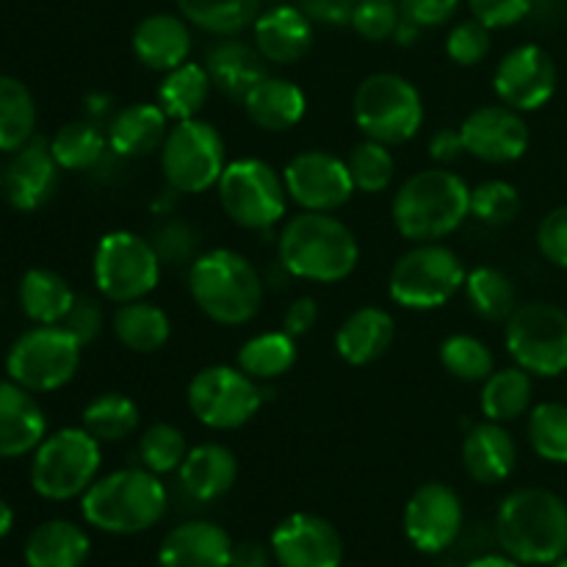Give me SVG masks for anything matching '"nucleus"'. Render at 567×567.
Returning <instances> with one entry per match:
<instances>
[{"mask_svg":"<svg viewBox=\"0 0 567 567\" xmlns=\"http://www.w3.org/2000/svg\"><path fill=\"white\" fill-rule=\"evenodd\" d=\"M277 258L288 275L308 282H341L358 269L360 244L347 221L321 210H302L282 225Z\"/></svg>","mask_w":567,"mask_h":567,"instance_id":"1","label":"nucleus"},{"mask_svg":"<svg viewBox=\"0 0 567 567\" xmlns=\"http://www.w3.org/2000/svg\"><path fill=\"white\" fill-rule=\"evenodd\" d=\"M496 537L520 565H554L567 554V502L546 487L509 493L498 507Z\"/></svg>","mask_w":567,"mask_h":567,"instance_id":"2","label":"nucleus"},{"mask_svg":"<svg viewBox=\"0 0 567 567\" xmlns=\"http://www.w3.org/2000/svg\"><path fill=\"white\" fill-rule=\"evenodd\" d=\"M471 216V188L457 172L432 166L415 172L393 197V225L413 244L441 241Z\"/></svg>","mask_w":567,"mask_h":567,"instance_id":"3","label":"nucleus"},{"mask_svg":"<svg viewBox=\"0 0 567 567\" xmlns=\"http://www.w3.org/2000/svg\"><path fill=\"white\" fill-rule=\"evenodd\" d=\"M169 507V493L147 468H120L97 476L81 496L89 526L109 535H142L153 529Z\"/></svg>","mask_w":567,"mask_h":567,"instance_id":"4","label":"nucleus"},{"mask_svg":"<svg viewBox=\"0 0 567 567\" xmlns=\"http://www.w3.org/2000/svg\"><path fill=\"white\" fill-rule=\"evenodd\" d=\"M194 305L221 327L249 324L264 305V277L236 249H210L188 266Z\"/></svg>","mask_w":567,"mask_h":567,"instance_id":"5","label":"nucleus"},{"mask_svg":"<svg viewBox=\"0 0 567 567\" xmlns=\"http://www.w3.org/2000/svg\"><path fill=\"white\" fill-rule=\"evenodd\" d=\"M103 449L83 426H64L33 449L31 487L48 502H70L94 485Z\"/></svg>","mask_w":567,"mask_h":567,"instance_id":"6","label":"nucleus"},{"mask_svg":"<svg viewBox=\"0 0 567 567\" xmlns=\"http://www.w3.org/2000/svg\"><path fill=\"white\" fill-rule=\"evenodd\" d=\"M352 114L365 138L396 147L408 144L424 125L421 92L396 72H374L354 92Z\"/></svg>","mask_w":567,"mask_h":567,"instance_id":"7","label":"nucleus"},{"mask_svg":"<svg viewBox=\"0 0 567 567\" xmlns=\"http://www.w3.org/2000/svg\"><path fill=\"white\" fill-rule=\"evenodd\" d=\"M463 260L441 241L415 244L393 264L388 293L404 310H437L465 288Z\"/></svg>","mask_w":567,"mask_h":567,"instance_id":"8","label":"nucleus"},{"mask_svg":"<svg viewBox=\"0 0 567 567\" xmlns=\"http://www.w3.org/2000/svg\"><path fill=\"white\" fill-rule=\"evenodd\" d=\"M158 252L147 236L131 230H111L97 241L92 260L94 286L114 305L147 299L161 280Z\"/></svg>","mask_w":567,"mask_h":567,"instance_id":"9","label":"nucleus"},{"mask_svg":"<svg viewBox=\"0 0 567 567\" xmlns=\"http://www.w3.org/2000/svg\"><path fill=\"white\" fill-rule=\"evenodd\" d=\"M216 188L221 210L244 230H269L286 216V181L275 166L260 158L230 161Z\"/></svg>","mask_w":567,"mask_h":567,"instance_id":"10","label":"nucleus"},{"mask_svg":"<svg viewBox=\"0 0 567 567\" xmlns=\"http://www.w3.org/2000/svg\"><path fill=\"white\" fill-rule=\"evenodd\" d=\"M225 138L210 122L183 120L169 127L161 147V172L177 194H205L225 175Z\"/></svg>","mask_w":567,"mask_h":567,"instance_id":"11","label":"nucleus"},{"mask_svg":"<svg viewBox=\"0 0 567 567\" xmlns=\"http://www.w3.org/2000/svg\"><path fill=\"white\" fill-rule=\"evenodd\" d=\"M81 343L61 324H37L22 332L6 354L9 380L31 393H53L75 377Z\"/></svg>","mask_w":567,"mask_h":567,"instance_id":"12","label":"nucleus"},{"mask_svg":"<svg viewBox=\"0 0 567 567\" xmlns=\"http://www.w3.org/2000/svg\"><path fill=\"white\" fill-rule=\"evenodd\" d=\"M509 358L532 377H559L567 371V310L551 302L518 305L504 332Z\"/></svg>","mask_w":567,"mask_h":567,"instance_id":"13","label":"nucleus"},{"mask_svg":"<svg viewBox=\"0 0 567 567\" xmlns=\"http://www.w3.org/2000/svg\"><path fill=\"white\" fill-rule=\"evenodd\" d=\"M188 410L203 426L216 432L241 430L264 404L260 382L238 365H208L197 371L186 391Z\"/></svg>","mask_w":567,"mask_h":567,"instance_id":"14","label":"nucleus"},{"mask_svg":"<svg viewBox=\"0 0 567 567\" xmlns=\"http://www.w3.org/2000/svg\"><path fill=\"white\" fill-rule=\"evenodd\" d=\"M282 181H286L288 197L299 208L321 210V214H336L358 192L349 175L347 158H338L327 150H305L293 155L282 172Z\"/></svg>","mask_w":567,"mask_h":567,"instance_id":"15","label":"nucleus"},{"mask_svg":"<svg viewBox=\"0 0 567 567\" xmlns=\"http://www.w3.org/2000/svg\"><path fill=\"white\" fill-rule=\"evenodd\" d=\"M463 502L443 482H426L404 507V535L421 554H443L463 532Z\"/></svg>","mask_w":567,"mask_h":567,"instance_id":"16","label":"nucleus"},{"mask_svg":"<svg viewBox=\"0 0 567 567\" xmlns=\"http://www.w3.org/2000/svg\"><path fill=\"white\" fill-rule=\"evenodd\" d=\"M493 89L509 109L540 111L557 92V64L540 44H518L498 61Z\"/></svg>","mask_w":567,"mask_h":567,"instance_id":"17","label":"nucleus"},{"mask_svg":"<svg viewBox=\"0 0 567 567\" xmlns=\"http://www.w3.org/2000/svg\"><path fill=\"white\" fill-rule=\"evenodd\" d=\"M460 133H463L465 153L493 166L524 158L532 142L524 114L504 103L480 105L471 111L460 125Z\"/></svg>","mask_w":567,"mask_h":567,"instance_id":"18","label":"nucleus"},{"mask_svg":"<svg viewBox=\"0 0 567 567\" xmlns=\"http://www.w3.org/2000/svg\"><path fill=\"white\" fill-rule=\"evenodd\" d=\"M280 567H341L343 540L336 526L313 513H293L277 524L269 543Z\"/></svg>","mask_w":567,"mask_h":567,"instance_id":"19","label":"nucleus"},{"mask_svg":"<svg viewBox=\"0 0 567 567\" xmlns=\"http://www.w3.org/2000/svg\"><path fill=\"white\" fill-rule=\"evenodd\" d=\"M61 166L53 158L50 142L42 136H33L11 153L9 166L3 169V194L11 208L17 210H39L50 203V197L59 188Z\"/></svg>","mask_w":567,"mask_h":567,"instance_id":"20","label":"nucleus"},{"mask_svg":"<svg viewBox=\"0 0 567 567\" xmlns=\"http://www.w3.org/2000/svg\"><path fill=\"white\" fill-rule=\"evenodd\" d=\"M252 37L269 64L291 66L313 48V20L299 6H271L252 22Z\"/></svg>","mask_w":567,"mask_h":567,"instance_id":"21","label":"nucleus"},{"mask_svg":"<svg viewBox=\"0 0 567 567\" xmlns=\"http://www.w3.org/2000/svg\"><path fill=\"white\" fill-rule=\"evenodd\" d=\"M44 437L48 419L37 396L14 380H0V460L25 457Z\"/></svg>","mask_w":567,"mask_h":567,"instance_id":"22","label":"nucleus"},{"mask_svg":"<svg viewBox=\"0 0 567 567\" xmlns=\"http://www.w3.org/2000/svg\"><path fill=\"white\" fill-rule=\"evenodd\" d=\"M233 540L219 524L186 520L161 540L158 567H230Z\"/></svg>","mask_w":567,"mask_h":567,"instance_id":"23","label":"nucleus"},{"mask_svg":"<svg viewBox=\"0 0 567 567\" xmlns=\"http://www.w3.org/2000/svg\"><path fill=\"white\" fill-rule=\"evenodd\" d=\"M133 53L142 66L153 72H172L186 64L192 55V28L186 17L175 14H150L133 31Z\"/></svg>","mask_w":567,"mask_h":567,"instance_id":"24","label":"nucleus"},{"mask_svg":"<svg viewBox=\"0 0 567 567\" xmlns=\"http://www.w3.org/2000/svg\"><path fill=\"white\" fill-rule=\"evenodd\" d=\"M463 465L480 485H502L518 465V446L504 424L485 419L463 437Z\"/></svg>","mask_w":567,"mask_h":567,"instance_id":"25","label":"nucleus"},{"mask_svg":"<svg viewBox=\"0 0 567 567\" xmlns=\"http://www.w3.org/2000/svg\"><path fill=\"white\" fill-rule=\"evenodd\" d=\"M177 480L192 502H216L236 485L238 460L221 443H199V446L188 449L186 460L177 468Z\"/></svg>","mask_w":567,"mask_h":567,"instance_id":"26","label":"nucleus"},{"mask_svg":"<svg viewBox=\"0 0 567 567\" xmlns=\"http://www.w3.org/2000/svg\"><path fill=\"white\" fill-rule=\"evenodd\" d=\"M169 116L158 103H133L109 120V147L120 158H147L161 153L169 133Z\"/></svg>","mask_w":567,"mask_h":567,"instance_id":"27","label":"nucleus"},{"mask_svg":"<svg viewBox=\"0 0 567 567\" xmlns=\"http://www.w3.org/2000/svg\"><path fill=\"white\" fill-rule=\"evenodd\" d=\"M396 338V321L385 308L365 305L349 313L336 332V349L343 363L369 365L391 349Z\"/></svg>","mask_w":567,"mask_h":567,"instance_id":"28","label":"nucleus"},{"mask_svg":"<svg viewBox=\"0 0 567 567\" xmlns=\"http://www.w3.org/2000/svg\"><path fill=\"white\" fill-rule=\"evenodd\" d=\"M205 70L214 81V89H219L225 97L236 100V103H244L255 83L269 75L266 59L258 53V48L233 37L221 39L208 50Z\"/></svg>","mask_w":567,"mask_h":567,"instance_id":"29","label":"nucleus"},{"mask_svg":"<svg viewBox=\"0 0 567 567\" xmlns=\"http://www.w3.org/2000/svg\"><path fill=\"white\" fill-rule=\"evenodd\" d=\"M244 111L249 120L269 133H286L305 120L308 97L302 89L288 78L266 75L252 86V92L244 97Z\"/></svg>","mask_w":567,"mask_h":567,"instance_id":"30","label":"nucleus"},{"mask_svg":"<svg viewBox=\"0 0 567 567\" xmlns=\"http://www.w3.org/2000/svg\"><path fill=\"white\" fill-rule=\"evenodd\" d=\"M92 551L86 532L72 520H44L25 540L28 567H83Z\"/></svg>","mask_w":567,"mask_h":567,"instance_id":"31","label":"nucleus"},{"mask_svg":"<svg viewBox=\"0 0 567 567\" xmlns=\"http://www.w3.org/2000/svg\"><path fill=\"white\" fill-rule=\"evenodd\" d=\"M111 327H114L116 341L136 354L158 352L172 338V321L166 310L147 302V299L120 305L114 319H111Z\"/></svg>","mask_w":567,"mask_h":567,"instance_id":"32","label":"nucleus"},{"mask_svg":"<svg viewBox=\"0 0 567 567\" xmlns=\"http://www.w3.org/2000/svg\"><path fill=\"white\" fill-rule=\"evenodd\" d=\"M17 297H20L22 313L31 321H37V324H61L78 293L72 291L66 277L39 266V269H28L22 275Z\"/></svg>","mask_w":567,"mask_h":567,"instance_id":"33","label":"nucleus"},{"mask_svg":"<svg viewBox=\"0 0 567 567\" xmlns=\"http://www.w3.org/2000/svg\"><path fill=\"white\" fill-rule=\"evenodd\" d=\"M532 396H535V380L529 371L509 365V369H496L482 382L480 408L487 421L509 424L532 408Z\"/></svg>","mask_w":567,"mask_h":567,"instance_id":"34","label":"nucleus"},{"mask_svg":"<svg viewBox=\"0 0 567 567\" xmlns=\"http://www.w3.org/2000/svg\"><path fill=\"white\" fill-rule=\"evenodd\" d=\"M210 89H214V81H210L205 64L186 61V64H181L177 70L166 72L164 81H161L158 86L155 103L164 109V114L169 116L172 122L197 120L199 111L208 103Z\"/></svg>","mask_w":567,"mask_h":567,"instance_id":"35","label":"nucleus"},{"mask_svg":"<svg viewBox=\"0 0 567 567\" xmlns=\"http://www.w3.org/2000/svg\"><path fill=\"white\" fill-rule=\"evenodd\" d=\"M297 363V338L286 330L258 332L238 349V369L255 382H271L286 377Z\"/></svg>","mask_w":567,"mask_h":567,"instance_id":"36","label":"nucleus"},{"mask_svg":"<svg viewBox=\"0 0 567 567\" xmlns=\"http://www.w3.org/2000/svg\"><path fill=\"white\" fill-rule=\"evenodd\" d=\"M50 150L64 172H89L109 155V133L92 120L66 122L50 138Z\"/></svg>","mask_w":567,"mask_h":567,"instance_id":"37","label":"nucleus"},{"mask_svg":"<svg viewBox=\"0 0 567 567\" xmlns=\"http://www.w3.org/2000/svg\"><path fill=\"white\" fill-rule=\"evenodd\" d=\"M181 17H186L199 31L214 37H236L244 28H252L264 0H175Z\"/></svg>","mask_w":567,"mask_h":567,"instance_id":"38","label":"nucleus"},{"mask_svg":"<svg viewBox=\"0 0 567 567\" xmlns=\"http://www.w3.org/2000/svg\"><path fill=\"white\" fill-rule=\"evenodd\" d=\"M37 103L31 89L11 75H0V153H14L33 138Z\"/></svg>","mask_w":567,"mask_h":567,"instance_id":"39","label":"nucleus"},{"mask_svg":"<svg viewBox=\"0 0 567 567\" xmlns=\"http://www.w3.org/2000/svg\"><path fill=\"white\" fill-rule=\"evenodd\" d=\"M465 297L471 310L485 321H507L518 308V291L513 280L496 266L471 269L465 277Z\"/></svg>","mask_w":567,"mask_h":567,"instance_id":"40","label":"nucleus"},{"mask_svg":"<svg viewBox=\"0 0 567 567\" xmlns=\"http://www.w3.org/2000/svg\"><path fill=\"white\" fill-rule=\"evenodd\" d=\"M138 426V408L131 396L120 391L100 393L83 408V430L100 443H120Z\"/></svg>","mask_w":567,"mask_h":567,"instance_id":"41","label":"nucleus"},{"mask_svg":"<svg viewBox=\"0 0 567 567\" xmlns=\"http://www.w3.org/2000/svg\"><path fill=\"white\" fill-rule=\"evenodd\" d=\"M441 363L454 380L485 382L496 371V358L482 338L468 332H454L441 343Z\"/></svg>","mask_w":567,"mask_h":567,"instance_id":"42","label":"nucleus"},{"mask_svg":"<svg viewBox=\"0 0 567 567\" xmlns=\"http://www.w3.org/2000/svg\"><path fill=\"white\" fill-rule=\"evenodd\" d=\"M529 443L546 463L567 465V404L543 402L529 413Z\"/></svg>","mask_w":567,"mask_h":567,"instance_id":"43","label":"nucleus"},{"mask_svg":"<svg viewBox=\"0 0 567 567\" xmlns=\"http://www.w3.org/2000/svg\"><path fill=\"white\" fill-rule=\"evenodd\" d=\"M349 175H352L354 188L363 194H380L396 177V158H393L391 147L374 138H363L354 144L352 153L347 155Z\"/></svg>","mask_w":567,"mask_h":567,"instance_id":"44","label":"nucleus"},{"mask_svg":"<svg viewBox=\"0 0 567 567\" xmlns=\"http://www.w3.org/2000/svg\"><path fill=\"white\" fill-rule=\"evenodd\" d=\"M186 435L175 424H166V421L147 426L142 432V437H138V460H142V468L153 471L158 476L175 474L183 465V460H186Z\"/></svg>","mask_w":567,"mask_h":567,"instance_id":"45","label":"nucleus"},{"mask_svg":"<svg viewBox=\"0 0 567 567\" xmlns=\"http://www.w3.org/2000/svg\"><path fill=\"white\" fill-rule=\"evenodd\" d=\"M520 214V194L507 181H487L471 188V216L482 225L502 227L509 225Z\"/></svg>","mask_w":567,"mask_h":567,"instance_id":"46","label":"nucleus"},{"mask_svg":"<svg viewBox=\"0 0 567 567\" xmlns=\"http://www.w3.org/2000/svg\"><path fill=\"white\" fill-rule=\"evenodd\" d=\"M150 241H153L161 264L192 266L203 255L199 252V233L188 221L175 219V216L155 225V230L150 233Z\"/></svg>","mask_w":567,"mask_h":567,"instance_id":"47","label":"nucleus"},{"mask_svg":"<svg viewBox=\"0 0 567 567\" xmlns=\"http://www.w3.org/2000/svg\"><path fill=\"white\" fill-rule=\"evenodd\" d=\"M399 22H402V9L396 0H360L349 25L365 42H385L393 39Z\"/></svg>","mask_w":567,"mask_h":567,"instance_id":"48","label":"nucleus"},{"mask_svg":"<svg viewBox=\"0 0 567 567\" xmlns=\"http://www.w3.org/2000/svg\"><path fill=\"white\" fill-rule=\"evenodd\" d=\"M446 53L454 64L476 66L491 53V28L482 25L480 20L457 22L446 39Z\"/></svg>","mask_w":567,"mask_h":567,"instance_id":"49","label":"nucleus"},{"mask_svg":"<svg viewBox=\"0 0 567 567\" xmlns=\"http://www.w3.org/2000/svg\"><path fill=\"white\" fill-rule=\"evenodd\" d=\"M474 20L485 28H513L524 22L535 9V0H468Z\"/></svg>","mask_w":567,"mask_h":567,"instance_id":"50","label":"nucleus"},{"mask_svg":"<svg viewBox=\"0 0 567 567\" xmlns=\"http://www.w3.org/2000/svg\"><path fill=\"white\" fill-rule=\"evenodd\" d=\"M103 321H105V313H103V305H100L97 299L75 297V302H72L70 313L64 316L61 327H64V330L81 343V347H89V343L97 341L100 332H103Z\"/></svg>","mask_w":567,"mask_h":567,"instance_id":"51","label":"nucleus"},{"mask_svg":"<svg viewBox=\"0 0 567 567\" xmlns=\"http://www.w3.org/2000/svg\"><path fill=\"white\" fill-rule=\"evenodd\" d=\"M537 247L551 266L567 269V205L548 210L537 227Z\"/></svg>","mask_w":567,"mask_h":567,"instance_id":"52","label":"nucleus"},{"mask_svg":"<svg viewBox=\"0 0 567 567\" xmlns=\"http://www.w3.org/2000/svg\"><path fill=\"white\" fill-rule=\"evenodd\" d=\"M399 9L413 25L437 28L457 14L460 0H399Z\"/></svg>","mask_w":567,"mask_h":567,"instance_id":"53","label":"nucleus"},{"mask_svg":"<svg viewBox=\"0 0 567 567\" xmlns=\"http://www.w3.org/2000/svg\"><path fill=\"white\" fill-rule=\"evenodd\" d=\"M358 3L360 0H299V9H302L313 22L347 25V22H352Z\"/></svg>","mask_w":567,"mask_h":567,"instance_id":"54","label":"nucleus"},{"mask_svg":"<svg viewBox=\"0 0 567 567\" xmlns=\"http://www.w3.org/2000/svg\"><path fill=\"white\" fill-rule=\"evenodd\" d=\"M319 321V305L313 297H299L288 305L286 316H282V330L293 338L308 336Z\"/></svg>","mask_w":567,"mask_h":567,"instance_id":"55","label":"nucleus"},{"mask_svg":"<svg viewBox=\"0 0 567 567\" xmlns=\"http://www.w3.org/2000/svg\"><path fill=\"white\" fill-rule=\"evenodd\" d=\"M463 153H465V144H463V133H460V127H443V131H437L435 136H432L430 155L432 161H437L441 166L452 164V161H457Z\"/></svg>","mask_w":567,"mask_h":567,"instance_id":"56","label":"nucleus"},{"mask_svg":"<svg viewBox=\"0 0 567 567\" xmlns=\"http://www.w3.org/2000/svg\"><path fill=\"white\" fill-rule=\"evenodd\" d=\"M271 548H266L258 540H241L233 543L230 551V567H269L271 563Z\"/></svg>","mask_w":567,"mask_h":567,"instance_id":"57","label":"nucleus"},{"mask_svg":"<svg viewBox=\"0 0 567 567\" xmlns=\"http://www.w3.org/2000/svg\"><path fill=\"white\" fill-rule=\"evenodd\" d=\"M465 567H524V565H520L518 559L507 557V554H487V557L471 559Z\"/></svg>","mask_w":567,"mask_h":567,"instance_id":"58","label":"nucleus"},{"mask_svg":"<svg viewBox=\"0 0 567 567\" xmlns=\"http://www.w3.org/2000/svg\"><path fill=\"white\" fill-rule=\"evenodd\" d=\"M11 526H14V509L9 507V502H6V498H0V540L9 535Z\"/></svg>","mask_w":567,"mask_h":567,"instance_id":"59","label":"nucleus"},{"mask_svg":"<svg viewBox=\"0 0 567 567\" xmlns=\"http://www.w3.org/2000/svg\"><path fill=\"white\" fill-rule=\"evenodd\" d=\"M551 567H567V554H565V557H563V559H557V563H554Z\"/></svg>","mask_w":567,"mask_h":567,"instance_id":"60","label":"nucleus"},{"mask_svg":"<svg viewBox=\"0 0 567 567\" xmlns=\"http://www.w3.org/2000/svg\"><path fill=\"white\" fill-rule=\"evenodd\" d=\"M0 183H3V172H0Z\"/></svg>","mask_w":567,"mask_h":567,"instance_id":"61","label":"nucleus"}]
</instances>
